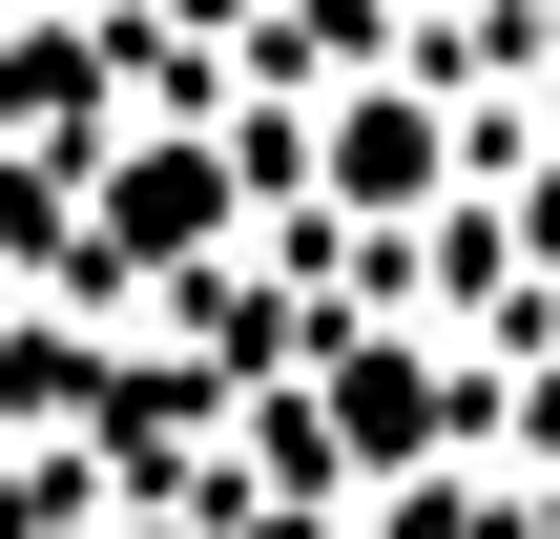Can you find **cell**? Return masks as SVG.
<instances>
[{
    "label": "cell",
    "mask_w": 560,
    "mask_h": 539,
    "mask_svg": "<svg viewBox=\"0 0 560 539\" xmlns=\"http://www.w3.org/2000/svg\"><path fill=\"white\" fill-rule=\"evenodd\" d=\"M457 415H478V374H457L436 332H332V353H312V415H291V457L395 499V478H436V457H457Z\"/></svg>",
    "instance_id": "obj_1"
},
{
    "label": "cell",
    "mask_w": 560,
    "mask_h": 539,
    "mask_svg": "<svg viewBox=\"0 0 560 539\" xmlns=\"http://www.w3.org/2000/svg\"><path fill=\"white\" fill-rule=\"evenodd\" d=\"M312 208L436 229V208H457V83H436V62H353V83L312 104Z\"/></svg>",
    "instance_id": "obj_2"
},
{
    "label": "cell",
    "mask_w": 560,
    "mask_h": 539,
    "mask_svg": "<svg viewBox=\"0 0 560 539\" xmlns=\"http://www.w3.org/2000/svg\"><path fill=\"white\" fill-rule=\"evenodd\" d=\"M229 208H249V145H208V125H145V145H104V249H125V270H187V249H229Z\"/></svg>",
    "instance_id": "obj_3"
},
{
    "label": "cell",
    "mask_w": 560,
    "mask_h": 539,
    "mask_svg": "<svg viewBox=\"0 0 560 539\" xmlns=\"http://www.w3.org/2000/svg\"><path fill=\"white\" fill-rule=\"evenodd\" d=\"M145 21H187V42H249V21H270V0H145Z\"/></svg>",
    "instance_id": "obj_4"
},
{
    "label": "cell",
    "mask_w": 560,
    "mask_h": 539,
    "mask_svg": "<svg viewBox=\"0 0 560 539\" xmlns=\"http://www.w3.org/2000/svg\"><path fill=\"white\" fill-rule=\"evenodd\" d=\"M395 21H499V0H395Z\"/></svg>",
    "instance_id": "obj_5"
},
{
    "label": "cell",
    "mask_w": 560,
    "mask_h": 539,
    "mask_svg": "<svg viewBox=\"0 0 560 539\" xmlns=\"http://www.w3.org/2000/svg\"><path fill=\"white\" fill-rule=\"evenodd\" d=\"M125 539H187V519H125Z\"/></svg>",
    "instance_id": "obj_6"
}]
</instances>
